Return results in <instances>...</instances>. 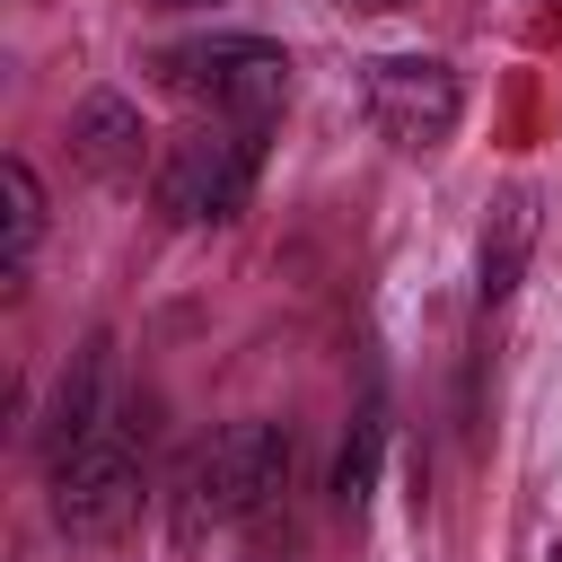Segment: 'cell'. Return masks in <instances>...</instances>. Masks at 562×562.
<instances>
[{"label":"cell","mask_w":562,"mask_h":562,"mask_svg":"<svg viewBox=\"0 0 562 562\" xmlns=\"http://www.w3.org/2000/svg\"><path fill=\"white\" fill-rule=\"evenodd\" d=\"M149 501V395H114V413L53 465V527L70 544H123Z\"/></svg>","instance_id":"obj_1"},{"label":"cell","mask_w":562,"mask_h":562,"mask_svg":"<svg viewBox=\"0 0 562 562\" xmlns=\"http://www.w3.org/2000/svg\"><path fill=\"white\" fill-rule=\"evenodd\" d=\"M290 492V422H228L176 474V536L202 544L211 527H255Z\"/></svg>","instance_id":"obj_2"},{"label":"cell","mask_w":562,"mask_h":562,"mask_svg":"<svg viewBox=\"0 0 562 562\" xmlns=\"http://www.w3.org/2000/svg\"><path fill=\"white\" fill-rule=\"evenodd\" d=\"M149 79L202 123H272L290 105V53L263 35H184L149 53Z\"/></svg>","instance_id":"obj_3"},{"label":"cell","mask_w":562,"mask_h":562,"mask_svg":"<svg viewBox=\"0 0 562 562\" xmlns=\"http://www.w3.org/2000/svg\"><path fill=\"white\" fill-rule=\"evenodd\" d=\"M255 176H263V123H193L184 140H167L149 193L176 228H228Z\"/></svg>","instance_id":"obj_4"},{"label":"cell","mask_w":562,"mask_h":562,"mask_svg":"<svg viewBox=\"0 0 562 562\" xmlns=\"http://www.w3.org/2000/svg\"><path fill=\"white\" fill-rule=\"evenodd\" d=\"M360 114L378 123V140L422 158L465 123V79L448 61H430V53H386V61L360 70Z\"/></svg>","instance_id":"obj_5"},{"label":"cell","mask_w":562,"mask_h":562,"mask_svg":"<svg viewBox=\"0 0 562 562\" xmlns=\"http://www.w3.org/2000/svg\"><path fill=\"white\" fill-rule=\"evenodd\" d=\"M140 105L132 97H114V88H97V97H79V114H70V167L79 176H97V184H132L140 176Z\"/></svg>","instance_id":"obj_6"},{"label":"cell","mask_w":562,"mask_h":562,"mask_svg":"<svg viewBox=\"0 0 562 562\" xmlns=\"http://www.w3.org/2000/svg\"><path fill=\"white\" fill-rule=\"evenodd\" d=\"M114 404H105V334L97 342H79L70 351V369H61V386H53V404H44V465H61L97 422H105Z\"/></svg>","instance_id":"obj_7"},{"label":"cell","mask_w":562,"mask_h":562,"mask_svg":"<svg viewBox=\"0 0 562 562\" xmlns=\"http://www.w3.org/2000/svg\"><path fill=\"white\" fill-rule=\"evenodd\" d=\"M527 246H536V193H527V184H509V193L492 202V228H483V307H501V299L518 290Z\"/></svg>","instance_id":"obj_8"},{"label":"cell","mask_w":562,"mask_h":562,"mask_svg":"<svg viewBox=\"0 0 562 562\" xmlns=\"http://www.w3.org/2000/svg\"><path fill=\"white\" fill-rule=\"evenodd\" d=\"M0 193H9V246H0V263H9V281H18L26 255L44 246V184H35L26 158H9V167H0Z\"/></svg>","instance_id":"obj_9"},{"label":"cell","mask_w":562,"mask_h":562,"mask_svg":"<svg viewBox=\"0 0 562 562\" xmlns=\"http://www.w3.org/2000/svg\"><path fill=\"white\" fill-rule=\"evenodd\" d=\"M369 474H378V422H351V448H342V465H334V509H342V518L369 501Z\"/></svg>","instance_id":"obj_10"},{"label":"cell","mask_w":562,"mask_h":562,"mask_svg":"<svg viewBox=\"0 0 562 562\" xmlns=\"http://www.w3.org/2000/svg\"><path fill=\"white\" fill-rule=\"evenodd\" d=\"M342 9H360V18H386V9H413V0H342Z\"/></svg>","instance_id":"obj_11"},{"label":"cell","mask_w":562,"mask_h":562,"mask_svg":"<svg viewBox=\"0 0 562 562\" xmlns=\"http://www.w3.org/2000/svg\"><path fill=\"white\" fill-rule=\"evenodd\" d=\"M149 9H202V0H149Z\"/></svg>","instance_id":"obj_12"},{"label":"cell","mask_w":562,"mask_h":562,"mask_svg":"<svg viewBox=\"0 0 562 562\" xmlns=\"http://www.w3.org/2000/svg\"><path fill=\"white\" fill-rule=\"evenodd\" d=\"M544 562H562V544H553V553H544Z\"/></svg>","instance_id":"obj_13"}]
</instances>
